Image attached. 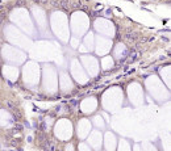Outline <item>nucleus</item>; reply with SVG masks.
<instances>
[{
	"label": "nucleus",
	"instance_id": "1",
	"mask_svg": "<svg viewBox=\"0 0 171 151\" xmlns=\"http://www.w3.org/2000/svg\"><path fill=\"white\" fill-rule=\"evenodd\" d=\"M137 37H138V36H137L136 32H126L125 33V38L128 41H136Z\"/></svg>",
	"mask_w": 171,
	"mask_h": 151
},
{
	"label": "nucleus",
	"instance_id": "2",
	"mask_svg": "<svg viewBox=\"0 0 171 151\" xmlns=\"http://www.w3.org/2000/svg\"><path fill=\"white\" fill-rule=\"evenodd\" d=\"M137 57H138V54H137L136 51H133V53H132V54H130V57H129V59H128V63H132V62H133V60H136V59H137Z\"/></svg>",
	"mask_w": 171,
	"mask_h": 151
},
{
	"label": "nucleus",
	"instance_id": "3",
	"mask_svg": "<svg viewBox=\"0 0 171 151\" xmlns=\"http://www.w3.org/2000/svg\"><path fill=\"white\" fill-rule=\"evenodd\" d=\"M3 19H4V14H3V13H0V23L3 21Z\"/></svg>",
	"mask_w": 171,
	"mask_h": 151
}]
</instances>
